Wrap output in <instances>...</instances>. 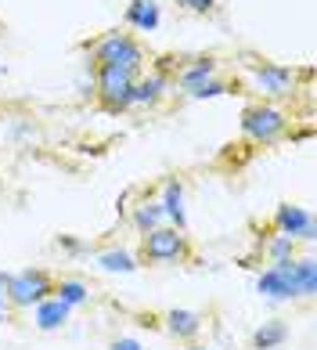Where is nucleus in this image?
I'll return each mask as SVG.
<instances>
[{"instance_id":"a878e982","label":"nucleus","mask_w":317,"mask_h":350,"mask_svg":"<svg viewBox=\"0 0 317 350\" xmlns=\"http://www.w3.org/2000/svg\"><path fill=\"white\" fill-rule=\"evenodd\" d=\"M188 350H213V347H206V343H188Z\"/></svg>"},{"instance_id":"2eb2a0df","label":"nucleus","mask_w":317,"mask_h":350,"mask_svg":"<svg viewBox=\"0 0 317 350\" xmlns=\"http://www.w3.org/2000/svg\"><path fill=\"white\" fill-rule=\"evenodd\" d=\"M213 76H217V58H195L184 69H177V87L191 98L195 90L202 87V83H209Z\"/></svg>"},{"instance_id":"f8f14e48","label":"nucleus","mask_w":317,"mask_h":350,"mask_svg":"<svg viewBox=\"0 0 317 350\" xmlns=\"http://www.w3.org/2000/svg\"><path fill=\"white\" fill-rule=\"evenodd\" d=\"M69 318H72V307L61 304L58 296H47V300H40L33 307V325L40 332H58V329L69 325Z\"/></svg>"},{"instance_id":"9d476101","label":"nucleus","mask_w":317,"mask_h":350,"mask_svg":"<svg viewBox=\"0 0 317 350\" xmlns=\"http://www.w3.org/2000/svg\"><path fill=\"white\" fill-rule=\"evenodd\" d=\"M158 206H163L166 224L188 235V206H184V185H180L177 177H166V180H163V196H158Z\"/></svg>"},{"instance_id":"6ab92c4d","label":"nucleus","mask_w":317,"mask_h":350,"mask_svg":"<svg viewBox=\"0 0 317 350\" xmlns=\"http://www.w3.org/2000/svg\"><path fill=\"white\" fill-rule=\"evenodd\" d=\"M130 224H134L137 235H148V231L163 228V224H166L163 206H158V202H141V206H134V217H130Z\"/></svg>"},{"instance_id":"423d86ee","label":"nucleus","mask_w":317,"mask_h":350,"mask_svg":"<svg viewBox=\"0 0 317 350\" xmlns=\"http://www.w3.org/2000/svg\"><path fill=\"white\" fill-rule=\"evenodd\" d=\"M256 293L271 304H288L296 300V256L292 260H277L267 264L256 275Z\"/></svg>"},{"instance_id":"f03ea898","label":"nucleus","mask_w":317,"mask_h":350,"mask_svg":"<svg viewBox=\"0 0 317 350\" xmlns=\"http://www.w3.org/2000/svg\"><path fill=\"white\" fill-rule=\"evenodd\" d=\"M242 134L253 145H277L288 137V112L271 105V101H256V105L242 109Z\"/></svg>"},{"instance_id":"f3484780","label":"nucleus","mask_w":317,"mask_h":350,"mask_svg":"<svg viewBox=\"0 0 317 350\" xmlns=\"http://www.w3.org/2000/svg\"><path fill=\"white\" fill-rule=\"evenodd\" d=\"M51 296H58L61 304H69V307L76 310V307L90 304V285H87L83 278H58V282H55V293H51Z\"/></svg>"},{"instance_id":"b1692460","label":"nucleus","mask_w":317,"mask_h":350,"mask_svg":"<svg viewBox=\"0 0 317 350\" xmlns=\"http://www.w3.org/2000/svg\"><path fill=\"white\" fill-rule=\"evenodd\" d=\"M109 350H144V343L134 340V336H119V340H112Z\"/></svg>"},{"instance_id":"ddd939ff","label":"nucleus","mask_w":317,"mask_h":350,"mask_svg":"<svg viewBox=\"0 0 317 350\" xmlns=\"http://www.w3.org/2000/svg\"><path fill=\"white\" fill-rule=\"evenodd\" d=\"M123 22L137 33H155L158 22H163V11H158V0H130Z\"/></svg>"},{"instance_id":"bb28decb","label":"nucleus","mask_w":317,"mask_h":350,"mask_svg":"<svg viewBox=\"0 0 317 350\" xmlns=\"http://www.w3.org/2000/svg\"><path fill=\"white\" fill-rule=\"evenodd\" d=\"M0 72H4V62H0Z\"/></svg>"},{"instance_id":"6e6552de","label":"nucleus","mask_w":317,"mask_h":350,"mask_svg":"<svg viewBox=\"0 0 317 350\" xmlns=\"http://www.w3.org/2000/svg\"><path fill=\"white\" fill-rule=\"evenodd\" d=\"M271 224H274L277 235H285L292 242H314L317 239V220L310 217V210H303V206H296V202H281V206H277Z\"/></svg>"},{"instance_id":"1a4fd4ad","label":"nucleus","mask_w":317,"mask_h":350,"mask_svg":"<svg viewBox=\"0 0 317 350\" xmlns=\"http://www.w3.org/2000/svg\"><path fill=\"white\" fill-rule=\"evenodd\" d=\"M202 314L198 310H188V307H169L163 314V329L174 336L177 343H195L202 336Z\"/></svg>"},{"instance_id":"dca6fc26","label":"nucleus","mask_w":317,"mask_h":350,"mask_svg":"<svg viewBox=\"0 0 317 350\" xmlns=\"http://www.w3.org/2000/svg\"><path fill=\"white\" fill-rule=\"evenodd\" d=\"M253 350H281L288 343V321L285 318H267L263 325L253 329Z\"/></svg>"},{"instance_id":"39448f33","label":"nucleus","mask_w":317,"mask_h":350,"mask_svg":"<svg viewBox=\"0 0 317 350\" xmlns=\"http://www.w3.org/2000/svg\"><path fill=\"white\" fill-rule=\"evenodd\" d=\"M51 293H55V278L44 267H22L15 275H8V307L15 310H33Z\"/></svg>"},{"instance_id":"9b49d317","label":"nucleus","mask_w":317,"mask_h":350,"mask_svg":"<svg viewBox=\"0 0 317 350\" xmlns=\"http://www.w3.org/2000/svg\"><path fill=\"white\" fill-rule=\"evenodd\" d=\"M166 90H169V69L158 62L148 76H137V83H134V105H144V109L158 105Z\"/></svg>"},{"instance_id":"7ed1b4c3","label":"nucleus","mask_w":317,"mask_h":350,"mask_svg":"<svg viewBox=\"0 0 317 350\" xmlns=\"http://www.w3.org/2000/svg\"><path fill=\"white\" fill-rule=\"evenodd\" d=\"M134 83H137V72L130 69H119V66L94 69V94L105 112H126L134 105Z\"/></svg>"},{"instance_id":"4468645a","label":"nucleus","mask_w":317,"mask_h":350,"mask_svg":"<svg viewBox=\"0 0 317 350\" xmlns=\"http://www.w3.org/2000/svg\"><path fill=\"white\" fill-rule=\"evenodd\" d=\"M94 264L105 271V275H134V271H141V256L123 250V245H112V250L94 253Z\"/></svg>"},{"instance_id":"393cba45","label":"nucleus","mask_w":317,"mask_h":350,"mask_svg":"<svg viewBox=\"0 0 317 350\" xmlns=\"http://www.w3.org/2000/svg\"><path fill=\"white\" fill-rule=\"evenodd\" d=\"M0 321H8V271H0Z\"/></svg>"},{"instance_id":"5701e85b","label":"nucleus","mask_w":317,"mask_h":350,"mask_svg":"<svg viewBox=\"0 0 317 350\" xmlns=\"http://www.w3.org/2000/svg\"><path fill=\"white\" fill-rule=\"evenodd\" d=\"M177 4L195 11V15H213V11H217V0H177Z\"/></svg>"},{"instance_id":"0eeeda50","label":"nucleus","mask_w":317,"mask_h":350,"mask_svg":"<svg viewBox=\"0 0 317 350\" xmlns=\"http://www.w3.org/2000/svg\"><path fill=\"white\" fill-rule=\"evenodd\" d=\"M249 76H253V83L263 98H285V94H292V87H296V72L281 66V62H253L249 66Z\"/></svg>"},{"instance_id":"4be33fe9","label":"nucleus","mask_w":317,"mask_h":350,"mask_svg":"<svg viewBox=\"0 0 317 350\" xmlns=\"http://www.w3.org/2000/svg\"><path fill=\"white\" fill-rule=\"evenodd\" d=\"M58 250H61V253H69V256H83V253H90V250H87V242H79V239H72V235H58Z\"/></svg>"},{"instance_id":"412c9836","label":"nucleus","mask_w":317,"mask_h":350,"mask_svg":"<svg viewBox=\"0 0 317 350\" xmlns=\"http://www.w3.org/2000/svg\"><path fill=\"white\" fill-rule=\"evenodd\" d=\"M231 90H234V87H231L228 80H217V76H213V80H209V83H202V87H198V90H195L191 98H195V101H209V98L231 94Z\"/></svg>"},{"instance_id":"f257e3e1","label":"nucleus","mask_w":317,"mask_h":350,"mask_svg":"<svg viewBox=\"0 0 317 350\" xmlns=\"http://www.w3.org/2000/svg\"><path fill=\"white\" fill-rule=\"evenodd\" d=\"M90 66H119V69H130L137 72L144 69V47L134 40L130 33H105L94 40V47H90Z\"/></svg>"},{"instance_id":"aec40b11","label":"nucleus","mask_w":317,"mask_h":350,"mask_svg":"<svg viewBox=\"0 0 317 350\" xmlns=\"http://www.w3.org/2000/svg\"><path fill=\"white\" fill-rule=\"evenodd\" d=\"M263 256H267L271 264H277V260H292V256H296V242L285 239V235H271L267 242H263Z\"/></svg>"},{"instance_id":"20e7f679","label":"nucleus","mask_w":317,"mask_h":350,"mask_svg":"<svg viewBox=\"0 0 317 350\" xmlns=\"http://www.w3.org/2000/svg\"><path fill=\"white\" fill-rule=\"evenodd\" d=\"M191 260V242L177 228H155L148 235H141V264H184Z\"/></svg>"},{"instance_id":"a211bd4d","label":"nucleus","mask_w":317,"mask_h":350,"mask_svg":"<svg viewBox=\"0 0 317 350\" xmlns=\"http://www.w3.org/2000/svg\"><path fill=\"white\" fill-rule=\"evenodd\" d=\"M317 293V260L314 256H296V300H310Z\"/></svg>"}]
</instances>
